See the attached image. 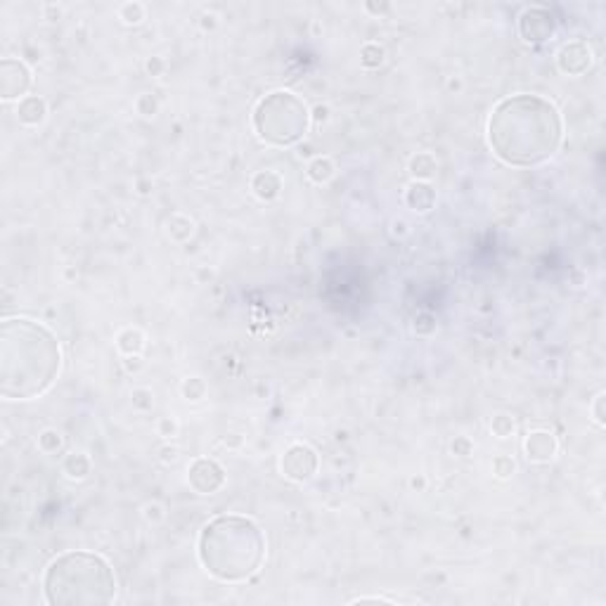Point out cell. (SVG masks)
<instances>
[{"mask_svg": "<svg viewBox=\"0 0 606 606\" xmlns=\"http://www.w3.org/2000/svg\"><path fill=\"white\" fill-rule=\"evenodd\" d=\"M559 109L540 95H512L495 104L488 119V143L507 166H538L561 145Z\"/></svg>", "mask_w": 606, "mask_h": 606, "instance_id": "6da1fadb", "label": "cell"}, {"mask_svg": "<svg viewBox=\"0 0 606 606\" xmlns=\"http://www.w3.org/2000/svg\"><path fill=\"white\" fill-rule=\"evenodd\" d=\"M62 368L60 341L45 325L8 318L0 325V393L8 400H31L55 384Z\"/></svg>", "mask_w": 606, "mask_h": 606, "instance_id": "7a4b0ae2", "label": "cell"}, {"mask_svg": "<svg viewBox=\"0 0 606 606\" xmlns=\"http://www.w3.org/2000/svg\"><path fill=\"white\" fill-rule=\"evenodd\" d=\"M202 566L221 583H244L265 561V535L242 514H221L202 528L197 542Z\"/></svg>", "mask_w": 606, "mask_h": 606, "instance_id": "3957f363", "label": "cell"}, {"mask_svg": "<svg viewBox=\"0 0 606 606\" xmlns=\"http://www.w3.org/2000/svg\"><path fill=\"white\" fill-rule=\"evenodd\" d=\"M45 602L53 606H102L116 599L111 563L95 552H65L48 563L43 575Z\"/></svg>", "mask_w": 606, "mask_h": 606, "instance_id": "277c9868", "label": "cell"}, {"mask_svg": "<svg viewBox=\"0 0 606 606\" xmlns=\"http://www.w3.org/2000/svg\"><path fill=\"white\" fill-rule=\"evenodd\" d=\"M311 128V111L306 102L289 90L265 95L253 109V131L268 145L292 147Z\"/></svg>", "mask_w": 606, "mask_h": 606, "instance_id": "5b68a950", "label": "cell"}, {"mask_svg": "<svg viewBox=\"0 0 606 606\" xmlns=\"http://www.w3.org/2000/svg\"><path fill=\"white\" fill-rule=\"evenodd\" d=\"M318 453L308 446V443H292L285 453H282V460H280V469H282V476L289 478L294 483H303V481H311L318 471Z\"/></svg>", "mask_w": 606, "mask_h": 606, "instance_id": "8992f818", "label": "cell"}, {"mask_svg": "<svg viewBox=\"0 0 606 606\" xmlns=\"http://www.w3.org/2000/svg\"><path fill=\"white\" fill-rule=\"evenodd\" d=\"M519 33L526 43H545L556 33V19L547 8H540V5H533V8H526L519 17Z\"/></svg>", "mask_w": 606, "mask_h": 606, "instance_id": "52a82bcc", "label": "cell"}, {"mask_svg": "<svg viewBox=\"0 0 606 606\" xmlns=\"http://www.w3.org/2000/svg\"><path fill=\"white\" fill-rule=\"evenodd\" d=\"M31 88V72L22 60L5 57L0 62V97L3 100H24Z\"/></svg>", "mask_w": 606, "mask_h": 606, "instance_id": "ba28073f", "label": "cell"}, {"mask_svg": "<svg viewBox=\"0 0 606 606\" xmlns=\"http://www.w3.org/2000/svg\"><path fill=\"white\" fill-rule=\"evenodd\" d=\"M187 481L199 495H214L225 485V469L216 460L197 457L187 469Z\"/></svg>", "mask_w": 606, "mask_h": 606, "instance_id": "9c48e42d", "label": "cell"}, {"mask_svg": "<svg viewBox=\"0 0 606 606\" xmlns=\"http://www.w3.org/2000/svg\"><path fill=\"white\" fill-rule=\"evenodd\" d=\"M592 62H595V55L585 40H571L556 55V65L568 76H583L585 72H590Z\"/></svg>", "mask_w": 606, "mask_h": 606, "instance_id": "30bf717a", "label": "cell"}, {"mask_svg": "<svg viewBox=\"0 0 606 606\" xmlns=\"http://www.w3.org/2000/svg\"><path fill=\"white\" fill-rule=\"evenodd\" d=\"M524 450H526V457L531 462L545 464L556 455V450H559V441H556V436L552 431L538 429V431H531L526 436Z\"/></svg>", "mask_w": 606, "mask_h": 606, "instance_id": "8fae6325", "label": "cell"}, {"mask_svg": "<svg viewBox=\"0 0 606 606\" xmlns=\"http://www.w3.org/2000/svg\"><path fill=\"white\" fill-rule=\"evenodd\" d=\"M405 204L417 214H426L436 204V189L424 180H412L405 189Z\"/></svg>", "mask_w": 606, "mask_h": 606, "instance_id": "7c38bea8", "label": "cell"}, {"mask_svg": "<svg viewBox=\"0 0 606 606\" xmlns=\"http://www.w3.org/2000/svg\"><path fill=\"white\" fill-rule=\"evenodd\" d=\"M48 116V104L43 97L38 95H26L24 100L17 104V119L24 126H40Z\"/></svg>", "mask_w": 606, "mask_h": 606, "instance_id": "4fadbf2b", "label": "cell"}, {"mask_svg": "<svg viewBox=\"0 0 606 606\" xmlns=\"http://www.w3.org/2000/svg\"><path fill=\"white\" fill-rule=\"evenodd\" d=\"M251 189H253V194L263 202L277 199L282 192V178L275 171H258L251 178Z\"/></svg>", "mask_w": 606, "mask_h": 606, "instance_id": "5bb4252c", "label": "cell"}, {"mask_svg": "<svg viewBox=\"0 0 606 606\" xmlns=\"http://www.w3.org/2000/svg\"><path fill=\"white\" fill-rule=\"evenodd\" d=\"M62 469H65V474L69 478H76V481H81V478H86L90 474V469H93V462H90V457L86 453H69L65 457V462H62Z\"/></svg>", "mask_w": 606, "mask_h": 606, "instance_id": "9a60e30c", "label": "cell"}, {"mask_svg": "<svg viewBox=\"0 0 606 606\" xmlns=\"http://www.w3.org/2000/svg\"><path fill=\"white\" fill-rule=\"evenodd\" d=\"M334 173H336L334 161L329 157H315L306 168V175L315 182V185H325V182L334 178Z\"/></svg>", "mask_w": 606, "mask_h": 606, "instance_id": "2e32d148", "label": "cell"}, {"mask_svg": "<svg viewBox=\"0 0 606 606\" xmlns=\"http://www.w3.org/2000/svg\"><path fill=\"white\" fill-rule=\"evenodd\" d=\"M116 348L121 351L123 356H140V351L145 348V336L140 329H123V332H119L116 336Z\"/></svg>", "mask_w": 606, "mask_h": 606, "instance_id": "e0dca14e", "label": "cell"}, {"mask_svg": "<svg viewBox=\"0 0 606 606\" xmlns=\"http://www.w3.org/2000/svg\"><path fill=\"white\" fill-rule=\"evenodd\" d=\"M436 168H439V164H436L434 154H429V152H419L410 159V173L414 175V180L426 182L436 173Z\"/></svg>", "mask_w": 606, "mask_h": 606, "instance_id": "ac0fdd59", "label": "cell"}, {"mask_svg": "<svg viewBox=\"0 0 606 606\" xmlns=\"http://www.w3.org/2000/svg\"><path fill=\"white\" fill-rule=\"evenodd\" d=\"M166 230H168V235H171V239H175V242H187V239L192 237V232H194V223L189 221L187 216L175 214V216L168 218Z\"/></svg>", "mask_w": 606, "mask_h": 606, "instance_id": "d6986e66", "label": "cell"}, {"mask_svg": "<svg viewBox=\"0 0 606 606\" xmlns=\"http://www.w3.org/2000/svg\"><path fill=\"white\" fill-rule=\"evenodd\" d=\"M384 57H386L384 48L377 43H368L360 50V62H363V67H368V69H377L379 65H384Z\"/></svg>", "mask_w": 606, "mask_h": 606, "instance_id": "ffe728a7", "label": "cell"}, {"mask_svg": "<svg viewBox=\"0 0 606 606\" xmlns=\"http://www.w3.org/2000/svg\"><path fill=\"white\" fill-rule=\"evenodd\" d=\"M490 429H492V434L500 436V439H509V436L514 434V429H517V424H514V417H509V414H505V412H500V414L492 417Z\"/></svg>", "mask_w": 606, "mask_h": 606, "instance_id": "44dd1931", "label": "cell"}, {"mask_svg": "<svg viewBox=\"0 0 606 606\" xmlns=\"http://www.w3.org/2000/svg\"><path fill=\"white\" fill-rule=\"evenodd\" d=\"M38 446L43 453H57L62 448V434L55 431V429H45V431L38 436Z\"/></svg>", "mask_w": 606, "mask_h": 606, "instance_id": "7402d4cb", "label": "cell"}, {"mask_svg": "<svg viewBox=\"0 0 606 606\" xmlns=\"http://www.w3.org/2000/svg\"><path fill=\"white\" fill-rule=\"evenodd\" d=\"M119 15H121V19L126 24H140L145 19V5L140 3H126L121 10H119Z\"/></svg>", "mask_w": 606, "mask_h": 606, "instance_id": "603a6c76", "label": "cell"}, {"mask_svg": "<svg viewBox=\"0 0 606 606\" xmlns=\"http://www.w3.org/2000/svg\"><path fill=\"white\" fill-rule=\"evenodd\" d=\"M414 332H417L419 336H429L436 332V318L431 313H419L417 318H414Z\"/></svg>", "mask_w": 606, "mask_h": 606, "instance_id": "cb8c5ba5", "label": "cell"}, {"mask_svg": "<svg viewBox=\"0 0 606 606\" xmlns=\"http://www.w3.org/2000/svg\"><path fill=\"white\" fill-rule=\"evenodd\" d=\"M514 469H517V464H514L512 457L500 455V457H495V460H492V471H495V474H497L500 478L512 476V474H514Z\"/></svg>", "mask_w": 606, "mask_h": 606, "instance_id": "d4e9b609", "label": "cell"}, {"mask_svg": "<svg viewBox=\"0 0 606 606\" xmlns=\"http://www.w3.org/2000/svg\"><path fill=\"white\" fill-rule=\"evenodd\" d=\"M204 391H206V386H204L202 379H187L185 384H182V393H185L187 400H199L204 396Z\"/></svg>", "mask_w": 606, "mask_h": 606, "instance_id": "484cf974", "label": "cell"}, {"mask_svg": "<svg viewBox=\"0 0 606 606\" xmlns=\"http://www.w3.org/2000/svg\"><path fill=\"white\" fill-rule=\"evenodd\" d=\"M138 111L143 116H152L154 111H157V100H154L150 93H143L138 97Z\"/></svg>", "mask_w": 606, "mask_h": 606, "instance_id": "4316f807", "label": "cell"}, {"mask_svg": "<svg viewBox=\"0 0 606 606\" xmlns=\"http://www.w3.org/2000/svg\"><path fill=\"white\" fill-rule=\"evenodd\" d=\"M604 393H599L595 398V405H592V414H595V422L599 426H604Z\"/></svg>", "mask_w": 606, "mask_h": 606, "instance_id": "83f0119b", "label": "cell"}, {"mask_svg": "<svg viewBox=\"0 0 606 606\" xmlns=\"http://www.w3.org/2000/svg\"><path fill=\"white\" fill-rule=\"evenodd\" d=\"M175 431H178V424H175L171 417H164L159 422V434L161 436H166L168 439V436H175Z\"/></svg>", "mask_w": 606, "mask_h": 606, "instance_id": "f1b7e54d", "label": "cell"}, {"mask_svg": "<svg viewBox=\"0 0 606 606\" xmlns=\"http://www.w3.org/2000/svg\"><path fill=\"white\" fill-rule=\"evenodd\" d=\"M453 453L460 455V457H467V455L471 453V443H469L467 439H457V441L453 443Z\"/></svg>", "mask_w": 606, "mask_h": 606, "instance_id": "f546056e", "label": "cell"}, {"mask_svg": "<svg viewBox=\"0 0 606 606\" xmlns=\"http://www.w3.org/2000/svg\"><path fill=\"white\" fill-rule=\"evenodd\" d=\"M145 517L150 519V521H159L161 517H164V514H161V507H159V505H147V507H145Z\"/></svg>", "mask_w": 606, "mask_h": 606, "instance_id": "4dcf8cb0", "label": "cell"}, {"mask_svg": "<svg viewBox=\"0 0 606 606\" xmlns=\"http://www.w3.org/2000/svg\"><path fill=\"white\" fill-rule=\"evenodd\" d=\"M161 460H164V462H175V460H178V450H175V448H164V450H161Z\"/></svg>", "mask_w": 606, "mask_h": 606, "instance_id": "1f68e13d", "label": "cell"}, {"mask_svg": "<svg viewBox=\"0 0 606 606\" xmlns=\"http://www.w3.org/2000/svg\"><path fill=\"white\" fill-rule=\"evenodd\" d=\"M393 235H407V223L405 221H393Z\"/></svg>", "mask_w": 606, "mask_h": 606, "instance_id": "d6a6232c", "label": "cell"}, {"mask_svg": "<svg viewBox=\"0 0 606 606\" xmlns=\"http://www.w3.org/2000/svg\"><path fill=\"white\" fill-rule=\"evenodd\" d=\"M315 119H327V109H325V107H318V109H315Z\"/></svg>", "mask_w": 606, "mask_h": 606, "instance_id": "836d02e7", "label": "cell"}]
</instances>
